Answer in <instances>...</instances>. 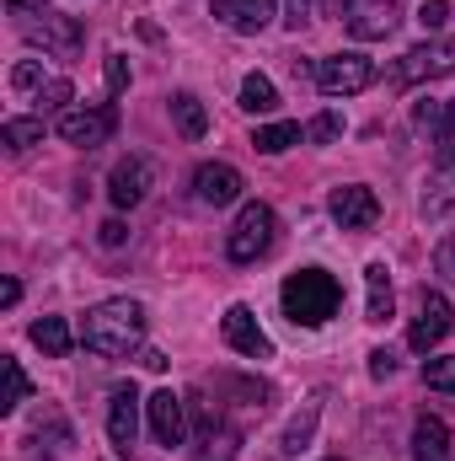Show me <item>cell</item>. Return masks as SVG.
Segmentation results:
<instances>
[{"label":"cell","mask_w":455,"mask_h":461,"mask_svg":"<svg viewBox=\"0 0 455 461\" xmlns=\"http://www.w3.org/2000/svg\"><path fill=\"white\" fill-rule=\"evenodd\" d=\"M397 22H402L397 0H343V27H348L353 38H364V43L391 38V32H397Z\"/></svg>","instance_id":"obj_8"},{"label":"cell","mask_w":455,"mask_h":461,"mask_svg":"<svg viewBox=\"0 0 455 461\" xmlns=\"http://www.w3.org/2000/svg\"><path fill=\"white\" fill-rule=\"evenodd\" d=\"M210 11H215L220 27L241 32V38H252V32H263L273 22V0H215Z\"/></svg>","instance_id":"obj_17"},{"label":"cell","mask_w":455,"mask_h":461,"mask_svg":"<svg viewBox=\"0 0 455 461\" xmlns=\"http://www.w3.org/2000/svg\"><path fill=\"white\" fill-rule=\"evenodd\" d=\"M27 333H32V344L43 348L49 359H65V354H70V344H76V339H70V322H65V317H38V322H32Z\"/></svg>","instance_id":"obj_21"},{"label":"cell","mask_w":455,"mask_h":461,"mask_svg":"<svg viewBox=\"0 0 455 461\" xmlns=\"http://www.w3.org/2000/svg\"><path fill=\"white\" fill-rule=\"evenodd\" d=\"M418 22H424L429 32H440V27L451 22V0H424V5H418Z\"/></svg>","instance_id":"obj_33"},{"label":"cell","mask_w":455,"mask_h":461,"mask_svg":"<svg viewBox=\"0 0 455 461\" xmlns=\"http://www.w3.org/2000/svg\"><path fill=\"white\" fill-rule=\"evenodd\" d=\"M455 328V312H451V295H440V290H424V301H418V322H413V333H407V344L418 348V354H429L434 344H445Z\"/></svg>","instance_id":"obj_9"},{"label":"cell","mask_w":455,"mask_h":461,"mask_svg":"<svg viewBox=\"0 0 455 461\" xmlns=\"http://www.w3.org/2000/svg\"><path fill=\"white\" fill-rule=\"evenodd\" d=\"M333 461H343V456H333Z\"/></svg>","instance_id":"obj_40"},{"label":"cell","mask_w":455,"mask_h":461,"mask_svg":"<svg viewBox=\"0 0 455 461\" xmlns=\"http://www.w3.org/2000/svg\"><path fill=\"white\" fill-rule=\"evenodd\" d=\"M241 188H246V183H241V172H236L230 161H204V167L193 172V199H199V204H215V210H220V204H236Z\"/></svg>","instance_id":"obj_13"},{"label":"cell","mask_w":455,"mask_h":461,"mask_svg":"<svg viewBox=\"0 0 455 461\" xmlns=\"http://www.w3.org/2000/svg\"><path fill=\"white\" fill-rule=\"evenodd\" d=\"M134 435H139V392L129 381V386H113V397H108V440H113V451H129Z\"/></svg>","instance_id":"obj_16"},{"label":"cell","mask_w":455,"mask_h":461,"mask_svg":"<svg viewBox=\"0 0 455 461\" xmlns=\"http://www.w3.org/2000/svg\"><path fill=\"white\" fill-rule=\"evenodd\" d=\"M343 134V118L338 113H317L311 118V129H306V140H311V145H327V140H338Z\"/></svg>","instance_id":"obj_31"},{"label":"cell","mask_w":455,"mask_h":461,"mask_svg":"<svg viewBox=\"0 0 455 461\" xmlns=\"http://www.w3.org/2000/svg\"><path fill=\"white\" fill-rule=\"evenodd\" d=\"M129 86V65H123V54H108V92H123Z\"/></svg>","instance_id":"obj_35"},{"label":"cell","mask_w":455,"mask_h":461,"mask_svg":"<svg viewBox=\"0 0 455 461\" xmlns=\"http://www.w3.org/2000/svg\"><path fill=\"white\" fill-rule=\"evenodd\" d=\"M311 11H317V0H290V16H284V22H290V27L300 32V27L311 22Z\"/></svg>","instance_id":"obj_37"},{"label":"cell","mask_w":455,"mask_h":461,"mask_svg":"<svg viewBox=\"0 0 455 461\" xmlns=\"http://www.w3.org/2000/svg\"><path fill=\"white\" fill-rule=\"evenodd\" d=\"M220 333H226V344L236 348V354H246V359H273V339L257 328V317H252V306H230L226 322H220Z\"/></svg>","instance_id":"obj_11"},{"label":"cell","mask_w":455,"mask_h":461,"mask_svg":"<svg viewBox=\"0 0 455 461\" xmlns=\"http://www.w3.org/2000/svg\"><path fill=\"white\" fill-rule=\"evenodd\" d=\"M81 344L92 354H108V359H129L134 348L145 344V306L139 301H103L81 317Z\"/></svg>","instance_id":"obj_1"},{"label":"cell","mask_w":455,"mask_h":461,"mask_svg":"<svg viewBox=\"0 0 455 461\" xmlns=\"http://www.w3.org/2000/svg\"><path fill=\"white\" fill-rule=\"evenodd\" d=\"M413 118L424 123V129H434V161L451 172L455 167V97L451 103H413Z\"/></svg>","instance_id":"obj_14"},{"label":"cell","mask_w":455,"mask_h":461,"mask_svg":"<svg viewBox=\"0 0 455 461\" xmlns=\"http://www.w3.org/2000/svg\"><path fill=\"white\" fill-rule=\"evenodd\" d=\"M0 370H5V397H0V413H16L22 402H27V392H32V381H27V370H22V359H0Z\"/></svg>","instance_id":"obj_27"},{"label":"cell","mask_w":455,"mask_h":461,"mask_svg":"<svg viewBox=\"0 0 455 461\" xmlns=\"http://www.w3.org/2000/svg\"><path fill=\"white\" fill-rule=\"evenodd\" d=\"M11 86H16V92H43V86H49V76H43V65H38V59H22V65L11 70Z\"/></svg>","instance_id":"obj_30"},{"label":"cell","mask_w":455,"mask_h":461,"mask_svg":"<svg viewBox=\"0 0 455 461\" xmlns=\"http://www.w3.org/2000/svg\"><path fill=\"white\" fill-rule=\"evenodd\" d=\"M22 27V38L27 43H43L49 54H59V59H76L81 54V43H86V27L76 22V16H59V11H43V16H27V22H16Z\"/></svg>","instance_id":"obj_6"},{"label":"cell","mask_w":455,"mask_h":461,"mask_svg":"<svg viewBox=\"0 0 455 461\" xmlns=\"http://www.w3.org/2000/svg\"><path fill=\"white\" fill-rule=\"evenodd\" d=\"M327 215H333L343 230H370L375 221H380V199H375V188H364V183H348V188H333V199H327Z\"/></svg>","instance_id":"obj_10"},{"label":"cell","mask_w":455,"mask_h":461,"mask_svg":"<svg viewBox=\"0 0 455 461\" xmlns=\"http://www.w3.org/2000/svg\"><path fill=\"white\" fill-rule=\"evenodd\" d=\"M445 456H451V424L424 413L413 424V461H445Z\"/></svg>","instance_id":"obj_18"},{"label":"cell","mask_w":455,"mask_h":461,"mask_svg":"<svg viewBox=\"0 0 455 461\" xmlns=\"http://www.w3.org/2000/svg\"><path fill=\"white\" fill-rule=\"evenodd\" d=\"M273 241H279V215L268 204H246L226 236V252H230V263H257V258L273 252Z\"/></svg>","instance_id":"obj_3"},{"label":"cell","mask_w":455,"mask_h":461,"mask_svg":"<svg viewBox=\"0 0 455 461\" xmlns=\"http://www.w3.org/2000/svg\"><path fill=\"white\" fill-rule=\"evenodd\" d=\"M0 145H11V150L43 145V118H5V123H0Z\"/></svg>","instance_id":"obj_26"},{"label":"cell","mask_w":455,"mask_h":461,"mask_svg":"<svg viewBox=\"0 0 455 461\" xmlns=\"http://www.w3.org/2000/svg\"><path fill=\"white\" fill-rule=\"evenodd\" d=\"M424 386H429V392H455V354L424 359Z\"/></svg>","instance_id":"obj_29"},{"label":"cell","mask_w":455,"mask_h":461,"mask_svg":"<svg viewBox=\"0 0 455 461\" xmlns=\"http://www.w3.org/2000/svg\"><path fill=\"white\" fill-rule=\"evenodd\" d=\"M16 301H22V285H16V279H5V285H0V306H16Z\"/></svg>","instance_id":"obj_39"},{"label":"cell","mask_w":455,"mask_h":461,"mask_svg":"<svg viewBox=\"0 0 455 461\" xmlns=\"http://www.w3.org/2000/svg\"><path fill=\"white\" fill-rule=\"evenodd\" d=\"M70 97H76V92H70V81H65V76H49V86L38 92V118H43V113H65V108H70Z\"/></svg>","instance_id":"obj_28"},{"label":"cell","mask_w":455,"mask_h":461,"mask_svg":"<svg viewBox=\"0 0 455 461\" xmlns=\"http://www.w3.org/2000/svg\"><path fill=\"white\" fill-rule=\"evenodd\" d=\"M370 375H375V381L397 375V354H391V348H375V354H370Z\"/></svg>","instance_id":"obj_34"},{"label":"cell","mask_w":455,"mask_h":461,"mask_svg":"<svg viewBox=\"0 0 455 461\" xmlns=\"http://www.w3.org/2000/svg\"><path fill=\"white\" fill-rule=\"evenodd\" d=\"M445 76H455V38H429V43L407 49V54L397 59V70H391V81H397V86L445 81Z\"/></svg>","instance_id":"obj_4"},{"label":"cell","mask_w":455,"mask_h":461,"mask_svg":"<svg viewBox=\"0 0 455 461\" xmlns=\"http://www.w3.org/2000/svg\"><path fill=\"white\" fill-rule=\"evenodd\" d=\"M5 11H11L16 22H27V16H43V11H49V0H5Z\"/></svg>","instance_id":"obj_36"},{"label":"cell","mask_w":455,"mask_h":461,"mask_svg":"<svg viewBox=\"0 0 455 461\" xmlns=\"http://www.w3.org/2000/svg\"><path fill=\"white\" fill-rule=\"evenodd\" d=\"M97 236H103V247H123V241H129V226H123V221H103Z\"/></svg>","instance_id":"obj_38"},{"label":"cell","mask_w":455,"mask_h":461,"mask_svg":"<svg viewBox=\"0 0 455 461\" xmlns=\"http://www.w3.org/2000/svg\"><path fill=\"white\" fill-rule=\"evenodd\" d=\"M241 108H246V113H273V108H279V92H273V81L252 70V76L241 81Z\"/></svg>","instance_id":"obj_25"},{"label":"cell","mask_w":455,"mask_h":461,"mask_svg":"<svg viewBox=\"0 0 455 461\" xmlns=\"http://www.w3.org/2000/svg\"><path fill=\"white\" fill-rule=\"evenodd\" d=\"M150 183H156V167L145 156H129V161H118L113 177H108V199H113L118 210H134V204H145Z\"/></svg>","instance_id":"obj_12"},{"label":"cell","mask_w":455,"mask_h":461,"mask_svg":"<svg viewBox=\"0 0 455 461\" xmlns=\"http://www.w3.org/2000/svg\"><path fill=\"white\" fill-rule=\"evenodd\" d=\"M145 413H150V435H156L166 451H177L183 435H188V424H183V397H177L172 386H161V392L145 402Z\"/></svg>","instance_id":"obj_15"},{"label":"cell","mask_w":455,"mask_h":461,"mask_svg":"<svg viewBox=\"0 0 455 461\" xmlns=\"http://www.w3.org/2000/svg\"><path fill=\"white\" fill-rule=\"evenodd\" d=\"M434 274H440V279L455 290V230L440 241V252H434Z\"/></svg>","instance_id":"obj_32"},{"label":"cell","mask_w":455,"mask_h":461,"mask_svg":"<svg viewBox=\"0 0 455 461\" xmlns=\"http://www.w3.org/2000/svg\"><path fill=\"white\" fill-rule=\"evenodd\" d=\"M306 134H300V123H263L257 134H252V150H263V156H279V150H290V145H300Z\"/></svg>","instance_id":"obj_24"},{"label":"cell","mask_w":455,"mask_h":461,"mask_svg":"<svg viewBox=\"0 0 455 461\" xmlns=\"http://www.w3.org/2000/svg\"><path fill=\"white\" fill-rule=\"evenodd\" d=\"M54 129H59V140L92 150V145H103V140L118 129V108L113 103H103V108H65V113L54 118Z\"/></svg>","instance_id":"obj_7"},{"label":"cell","mask_w":455,"mask_h":461,"mask_svg":"<svg viewBox=\"0 0 455 461\" xmlns=\"http://www.w3.org/2000/svg\"><path fill=\"white\" fill-rule=\"evenodd\" d=\"M317 419H322V402L311 397L295 419H290V429H284V456H300L306 446H311V435H317Z\"/></svg>","instance_id":"obj_22"},{"label":"cell","mask_w":455,"mask_h":461,"mask_svg":"<svg viewBox=\"0 0 455 461\" xmlns=\"http://www.w3.org/2000/svg\"><path fill=\"white\" fill-rule=\"evenodd\" d=\"M172 118H177L183 140H204V134H210V108H204L193 92H172Z\"/></svg>","instance_id":"obj_20"},{"label":"cell","mask_w":455,"mask_h":461,"mask_svg":"<svg viewBox=\"0 0 455 461\" xmlns=\"http://www.w3.org/2000/svg\"><path fill=\"white\" fill-rule=\"evenodd\" d=\"M199 440H204V461H236V429L220 424V419H204V429H199Z\"/></svg>","instance_id":"obj_23"},{"label":"cell","mask_w":455,"mask_h":461,"mask_svg":"<svg viewBox=\"0 0 455 461\" xmlns=\"http://www.w3.org/2000/svg\"><path fill=\"white\" fill-rule=\"evenodd\" d=\"M364 290H370V301H364V322H391L397 295H391V268H386V263H370V268H364Z\"/></svg>","instance_id":"obj_19"},{"label":"cell","mask_w":455,"mask_h":461,"mask_svg":"<svg viewBox=\"0 0 455 461\" xmlns=\"http://www.w3.org/2000/svg\"><path fill=\"white\" fill-rule=\"evenodd\" d=\"M370 81H375V59L359 54V49L327 54V59L317 65V86H322L327 97H353V92H364Z\"/></svg>","instance_id":"obj_5"},{"label":"cell","mask_w":455,"mask_h":461,"mask_svg":"<svg viewBox=\"0 0 455 461\" xmlns=\"http://www.w3.org/2000/svg\"><path fill=\"white\" fill-rule=\"evenodd\" d=\"M279 301H284V317L295 328H322V322H333L343 312V285L327 268H300V274L284 279Z\"/></svg>","instance_id":"obj_2"}]
</instances>
